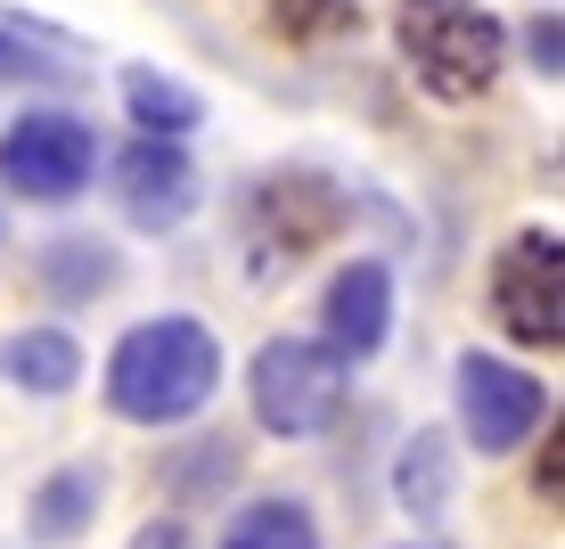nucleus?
<instances>
[{
  "mask_svg": "<svg viewBox=\"0 0 565 549\" xmlns=\"http://www.w3.org/2000/svg\"><path fill=\"white\" fill-rule=\"evenodd\" d=\"M99 394L115 419L131 426H181L222 394V337L189 312H156V320H131L107 352Z\"/></svg>",
  "mask_w": 565,
  "mask_h": 549,
  "instance_id": "1",
  "label": "nucleus"
},
{
  "mask_svg": "<svg viewBox=\"0 0 565 549\" xmlns=\"http://www.w3.org/2000/svg\"><path fill=\"white\" fill-rule=\"evenodd\" d=\"M394 50L418 74V91L435 99H483L500 83V57H509V25H500L483 0H394Z\"/></svg>",
  "mask_w": 565,
  "mask_h": 549,
  "instance_id": "2",
  "label": "nucleus"
},
{
  "mask_svg": "<svg viewBox=\"0 0 565 549\" xmlns=\"http://www.w3.org/2000/svg\"><path fill=\"white\" fill-rule=\"evenodd\" d=\"M344 386H353V369L320 337H263L246 361V402H255L263 435H320L344 410Z\"/></svg>",
  "mask_w": 565,
  "mask_h": 549,
  "instance_id": "3",
  "label": "nucleus"
},
{
  "mask_svg": "<svg viewBox=\"0 0 565 549\" xmlns=\"http://www.w3.org/2000/svg\"><path fill=\"white\" fill-rule=\"evenodd\" d=\"M99 165H107L99 131H90L74 107H25V115H9V131H0V189L25 198V205H74Z\"/></svg>",
  "mask_w": 565,
  "mask_h": 549,
  "instance_id": "4",
  "label": "nucleus"
},
{
  "mask_svg": "<svg viewBox=\"0 0 565 549\" xmlns=\"http://www.w3.org/2000/svg\"><path fill=\"white\" fill-rule=\"evenodd\" d=\"M483 304H492V320L509 328L516 345L557 352L565 345V246H557V230H516V239L492 254Z\"/></svg>",
  "mask_w": 565,
  "mask_h": 549,
  "instance_id": "5",
  "label": "nucleus"
},
{
  "mask_svg": "<svg viewBox=\"0 0 565 549\" xmlns=\"http://www.w3.org/2000/svg\"><path fill=\"white\" fill-rule=\"evenodd\" d=\"M451 402H459V435L476 443L483 460L524 451V443H533V426L550 419L541 378H533V369H516V361H492V352H459Z\"/></svg>",
  "mask_w": 565,
  "mask_h": 549,
  "instance_id": "6",
  "label": "nucleus"
},
{
  "mask_svg": "<svg viewBox=\"0 0 565 549\" xmlns=\"http://www.w3.org/2000/svg\"><path fill=\"white\" fill-rule=\"evenodd\" d=\"M385 337H394V263L385 254H353L320 287V345L353 369V361H377Z\"/></svg>",
  "mask_w": 565,
  "mask_h": 549,
  "instance_id": "7",
  "label": "nucleus"
},
{
  "mask_svg": "<svg viewBox=\"0 0 565 549\" xmlns=\"http://www.w3.org/2000/svg\"><path fill=\"white\" fill-rule=\"evenodd\" d=\"M115 205H124V222L131 230H181L189 213H198L205 198V181H198V165H189V148H164V140H131V148H115Z\"/></svg>",
  "mask_w": 565,
  "mask_h": 549,
  "instance_id": "8",
  "label": "nucleus"
},
{
  "mask_svg": "<svg viewBox=\"0 0 565 549\" xmlns=\"http://www.w3.org/2000/svg\"><path fill=\"white\" fill-rule=\"evenodd\" d=\"M99 500H107V467L99 460H57L25 493V541H42V549L83 541L90 525H99Z\"/></svg>",
  "mask_w": 565,
  "mask_h": 549,
  "instance_id": "9",
  "label": "nucleus"
},
{
  "mask_svg": "<svg viewBox=\"0 0 565 549\" xmlns=\"http://www.w3.org/2000/svg\"><path fill=\"white\" fill-rule=\"evenodd\" d=\"M124 279V254H115L99 230H57V239L33 246V287H42L50 304H90V296H107V287Z\"/></svg>",
  "mask_w": 565,
  "mask_h": 549,
  "instance_id": "10",
  "label": "nucleus"
},
{
  "mask_svg": "<svg viewBox=\"0 0 565 549\" xmlns=\"http://www.w3.org/2000/svg\"><path fill=\"white\" fill-rule=\"evenodd\" d=\"M0 369H9L17 394L57 402V394L83 386V345H74V328H17V337L0 345Z\"/></svg>",
  "mask_w": 565,
  "mask_h": 549,
  "instance_id": "11",
  "label": "nucleus"
},
{
  "mask_svg": "<svg viewBox=\"0 0 565 549\" xmlns=\"http://www.w3.org/2000/svg\"><path fill=\"white\" fill-rule=\"evenodd\" d=\"M124 115H131V131H140V140H164V148H181L189 131L205 124V99L181 83V74L124 66Z\"/></svg>",
  "mask_w": 565,
  "mask_h": 549,
  "instance_id": "12",
  "label": "nucleus"
},
{
  "mask_svg": "<svg viewBox=\"0 0 565 549\" xmlns=\"http://www.w3.org/2000/svg\"><path fill=\"white\" fill-rule=\"evenodd\" d=\"M459 493V460H451V443L435 435V426H418L411 443H402V460H394V500L411 508V517H443Z\"/></svg>",
  "mask_w": 565,
  "mask_h": 549,
  "instance_id": "13",
  "label": "nucleus"
},
{
  "mask_svg": "<svg viewBox=\"0 0 565 549\" xmlns=\"http://www.w3.org/2000/svg\"><path fill=\"white\" fill-rule=\"evenodd\" d=\"M238 467H246V451L230 443V435H198V443H181L164 460V493L181 500V508H205L222 484H238ZM181 508H172V517H181Z\"/></svg>",
  "mask_w": 565,
  "mask_h": 549,
  "instance_id": "14",
  "label": "nucleus"
},
{
  "mask_svg": "<svg viewBox=\"0 0 565 549\" xmlns=\"http://www.w3.org/2000/svg\"><path fill=\"white\" fill-rule=\"evenodd\" d=\"M222 549H320V517H311L303 500H287V493L246 500L238 517H230Z\"/></svg>",
  "mask_w": 565,
  "mask_h": 549,
  "instance_id": "15",
  "label": "nucleus"
},
{
  "mask_svg": "<svg viewBox=\"0 0 565 549\" xmlns=\"http://www.w3.org/2000/svg\"><path fill=\"white\" fill-rule=\"evenodd\" d=\"M0 83H74V57L25 42V25H0Z\"/></svg>",
  "mask_w": 565,
  "mask_h": 549,
  "instance_id": "16",
  "label": "nucleus"
},
{
  "mask_svg": "<svg viewBox=\"0 0 565 549\" xmlns=\"http://www.w3.org/2000/svg\"><path fill=\"white\" fill-rule=\"evenodd\" d=\"M270 25L287 33V42H320V33H337L344 17H353V0H263Z\"/></svg>",
  "mask_w": 565,
  "mask_h": 549,
  "instance_id": "17",
  "label": "nucleus"
},
{
  "mask_svg": "<svg viewBox=\"0 0 565 549\" xmlns=\"http://www.w3.org/2000/svg\"><path fill=\"white\" fill-rule=\"evenodd\" d=\"M524 57H533V66H541V74L557 83V66H565V25H557V9L524 25Z\"/></svg>",
  "mask_w": 565,
  "mask_h": 549,
  "instance_id": "18",
  "label": "nucleus"
},
{
  "mask_svg": "<svg viewBox=\"0 0 565 549\" xmlns=\"http://www.w3.org/2000/svg\"><path fill=\"white\" fill-rule=\"evenodd\" d=\"M131 549H198V534H189V517L164 508V517H148L140 534H131Z\"/></svg>",
  "mask_w": 565,
  "mask_h": 549,
  "instance_id": "19",
  "label": "nucleus"
},
{
  "mask_svg": "<svg viewBox=\"0 0 565 549\" xmlns=\"http://www.w3.org/2000/svg\"><path fill=\"white\" fill-rule=\"evenodd\" d=\"M541 500L557 508V426H550V460H541Z\"/></svg>",
  "mask_w": 565,
  "mask_h": 549,
  "instance_id": "20",
  "label": "nucleus"
}]
</instances>
